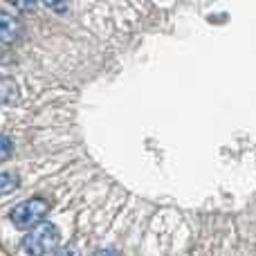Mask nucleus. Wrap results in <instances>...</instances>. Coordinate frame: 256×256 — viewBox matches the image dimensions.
<instances>
[{
    "label": "nucleus",
    "instance_id": "nucleus-1",
    "mask_svg": "<svg viewBox=\"0 0 256 256\" xmlns=\"http://www.w3.org/2000/svg\"><path fill=\"white\" fill-rule=\"evenodd\" d=\"M61 243V232L52 222H38L32 227L30 236L22 243V252L25 254H54Z\"/></svg>",
    "mask_w": 256,
    "mask_h": 256
},
{
    "label": "nucleus",
    "instance_id": "nucleus-6",
    "mask_svg": "<svg viewBox=\"0 0 256 256\" xmlns=\"http://www.w3.org/2000/svg\"><path fill=\"white\" fill-rule=\"evenodd\" d=\"M43 4L50 9V12L58 14V16L68 14V0H43Z\"/></svg>",
    "mask_w": 256,
    "mask_h": 256
},
{
    "label": "nucleus",
    "instance_id": "nucleus-4",
    "mask_svg": "<svg viewBox=\"0 0 256 256\" xmlns=\"http://www.w3.org/2000/svg\"><path fill=\"white\" fill-rule=\"evenodd\" d=\"M18 184H20V180H18L16 173H0V198L14 194L18 189Z\"/></svg>",
    "mask_w": 256,
    "mask_h": 256
},
{
    "label": "nucleus",
    "instance_id": "nucleus-2",
    "mask_svg": "<svg viewBox=\"0 0 256 256\" xmlns=\"http://www.w3.org/2000/svg\"><path fill=\"white\" fill-rule=\"evenodd\" d=\"M48 212H50V202L45 198H30L25 202L16 204L12 209V214H9V218H12L16 230H32L38 222H43Z\"/></svg>",
    "mask_w": 256,
    "mask_h": 256
},
{
    "label": "nucleus",
    "instance_id": "nucleus-7",
    "mask_svg": "<svg viewBox=\"0 0 256 256\" xmlns=\"http://www.w3.org/2000/svg\"><path fill=\"white\" fill-rule=\"evenodd\" d=\"M12 7H16L18 12H34L36 0H7Z\"/></svg>",
    "mask_w": 256,
    "mask_h": 256
},
{
    "label": "nucleus",
    "instance_id": "nucleus-5",
    "mask_svg": "<svg viewBox=\"0 0 256 256\" xmlns=\"http://www.w3.org/2000/svg\"><path fill=\"white\" fill-rule=\"evenodd\" d=\"M14 155V142L7 135H0V162L9 160Z\"/></svg>",
    "mask_w": 256,
    "mask_h": 256
},
{
    "label": "nucleus",
    "instance_id": "nucleus-3",
    "mask_svg": "<svg viewBox=\"0 0 256 256\" xmlns=\"http://www.w3.org/2000/svg\"><path fill=\"white\" fill-rule=\"evenodd\" d=\"M22 25L18 18H14L12 14L0 9V45H12L20 38Z\"/></svg>",
    "mask_w": 256,
    "mask_h": 256
}]
</instances>
